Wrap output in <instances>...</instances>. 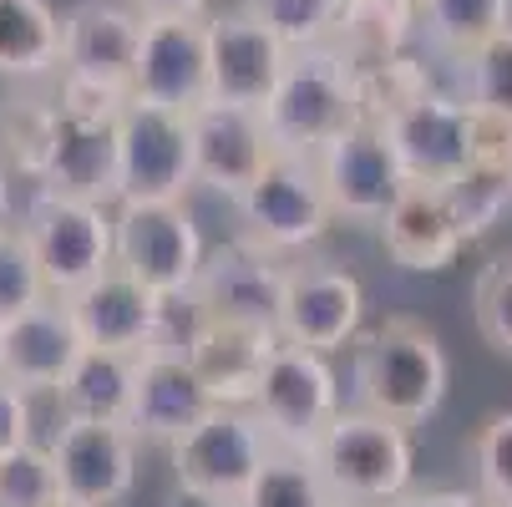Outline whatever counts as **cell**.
I'll list each match as a JSON object with an SVG mask.
<instances>
[{"mask_svg": "<svg viewBox=\"0 0 512 507\" xmlns=\"http://www.w3.org/2000/svg\"><path fill=\"white\" fill-rule=\"evenodd\" d=\"M350 391L355 406L391 416L401 426H421L442 411L447 401V350L436 340L431 325L411 315H391L376 330H365L350 340Z\"/></svg>", "mask_w": 512, "mask_h": 507, "instance_id": "obj_1", "label": "cell"}, {"mask_svg": "<svg viewBox=\"0 0 512 507\" xmlns=\"http://www.w3.org/2000/svg\"><path fill=\"white\" fill-rule=\"evenodd\" d=\"M274 153H300L315 158L330 137H340L345 127H355L365 117V97H360V71L355 61L335 46V41H315V46H295L279 71L274 92L259 107Z\"/></svg>", "mask_w": 512, "mask_h": 507, "instance_id": "obj_2", "label": "cell"}, {"mask_svg": "<svg viewBox=\"0 0 512 507\" xmlns=\"http://www.w3.org/2000/svg\"><path fill=\"white\" fill-rule=\"evenodd\" d=\"M127 97L97 92L61 77L56 102L41 122V148L31 163V178L41 193L117 203V107Z\"/></svg>", "mask_w": 512, "mask_h": 507, "instance_id": "obj_3", "label": "cell"}, {"mask_svg": "<svg viewBox=\"0 0 512 507\" xmlns=\"http://www.w3.org/2000/svg\"><path fill=\"white\" fill-rule=\"evenodd\" d=\"M315 462L340 502H396L416 472L411 426L365 406H340L315 442Z\"/></svg>", "mask_w": 512, "mask_h": 507, "instance_id": "obj_4", "label": "cell"}, {"mask_svg": "<svg viewBox=\"0 0 512 507\" xmlns=\"http://www.w3.org/2000/svg\"><path fill=\"white\" fill-rule=\"evenodd\" d=\"M371 122H381V132L391 137L411 183H447L472 158L487 153V117L467 97L436 92V87L406 92Z\"/></svg>", "mask_w": 512, "mask_h": 507, "instance_id": "obj_5", "label": "cell"}, {"mask_svg": "<svg viewBox=\"0 0 512 507\" xmlns=\"http://www.w3.org/2000/svg\"><path fill=\"white\" fill-rule=\"evenodd\" d=\"M234 213L244 224V239L269 254H305L340 224L315 173V158L300 153H274L264 173L234 198Z\"/></svg>", "mask_w": 512, "mask_h": 507, "instance_id": "obj_6", "label": "cell"}, {"mask_svg": "<svg viewBox=\"0 0 512 507\" xmlns=\"http://www.w3.org/2000/svg\"><path fill=\"white\" fill-rule=\"evenodd\" d=\"M340 406L345 401H340V376L330 366V355L274 340L259 391L249 401V411L269 431V442L289 452H315V442L325 437V426L335 421Z\"/></svg>", "mask_w": 512, "mask_h": 507, "instance_id": "obj_7", "label": "cell"}, {"mask_svg": "<svg viewBox=\"0 0 512 507\" xmlns=\"http://www.w3.org/2000/svg\"><path fill=\"white\" fill-rule=\"evenodd\" d=\"M173 452V482L188 492H203L224 507H239L254 487L264 457L274 452L264 421L249 406H208L198 426L168 447Z\"/></svg>", "mask_w": 512, "mask_h": 507, "instance_id": "obj_8", "label": "cell"}, {"mask_svg": "<svg viewBox=\"0 0 512 507\" xmlns=\"http://www.w3.org/2000/svg\"><path fill=\"white\" fill-rule=\"evenodd\" d=\"M203 234L178 203H112V264L142 279L153 295H188L203 269Z\"/></svg>", "mask_w": 512, "mask_h": 507, "instance_id": "obj_9", "label": "cell"}, {"mask_svg": "<svg viewBox=\"0 0 512 507\" xmlns=\"http://www.w3.org/2000/svg\"><path fill=\"white\" fill-rule=\"evenodd\" d=\"M188 188V112L127 97L117 107V203H178Z\"/></svg>", "mask_w": 512, "mask_h": 507, "instance_id": "obj_10", "label": "cell"}, {"mask_svg": "<svg viewBox=\"0 0 512 507\" xmlns=\"http://www.w3.org/2000/svg\"><path fill=\"white\" fill-rule=\"evenodd\" d=\"M137 437L127 421H82L66 416L51 437V467L66 507H127L137 492Z\"/></svg>", "mask_w": 512, "mask_h": 507, "instance_id": "obj_11", "label": "cell"}, {"mask_svg": "<svg viewBox=\"0 0 512 507\" xmlns=\"http://www.w3.org/2000/svg\"><path fill=\"white\" fill-rule=\"evenodd\" d=\"M21 229L41 264L46 295H71L102 269H112V203L41 193Z\"/></svg>", "mask_w": 512, "mask_h": 507, "instance_id": "obj_12", "label": "cell"}, {"mask_svg": "<svg viewBox=\"0 0 512 507\" xmlns=\"http://www.w3.org/2000/svg\"><path fill=\"white\" fill-rule=\"evenodd\" d=\"M365 320V289L360 279L335 259H300L284 264L279 289V340L305 345L320 355H340Z\"/></svg>", "mask_w": 512, "mask_h": 507, "instance_id": "obj_13", "label": "cell"}, {"mask_svg": "<svg viewBox=\"0 0 512 507\" xmlns=\"http://www.w3.org/2000/svg\"><path fill=\"white\" fill-rule=\"evenodd\" d=\"M315 173L325 183V198L335 208V219H350V224H376L396 203V193L411 183L396 148H391V137L371 117H360L355 127L330 137L315 153Z\"/></svg>", "mask_w": 512, "mask_h": 507, "instance_id": "obj_14", "label": "cell"}, {"mask_svg": "<svg viewBox=\"0 0 512 507\" xmlns=\"http://www.w3.org/2000/svg\"><path fill=\"white\" fill-rule=\"evenodd\" d=\"M142 11L122 0H82L61 16V77L132 97V66H137Z\"/></svg>", "mask_w": 512, "mask_h": 507, "instance_id": "obj_15", "label": "cell"}, {"mask_svg": "<svg viewBox=\"0 0 512 507\" xmlns=\"http://www.w3.org/2000/svg\"><path fill=\"white\" fill-rule=\"evenodd\" d=\"M188 148H193V188H213L229 203L274 158V142H269L259 107H234V102H213V97L188 112Z\"/></svg>", "mask_w": 512, "mask_h": 507, "instance_id": "obj_16", "label": "cell"}, {"mask_svg": "<svg viewBox=\"0 0 512 507\" xmlns=\"http://www.w3.org/2000/svg\"><path fill=\"white\" fill-rule=\"evenodd\" d=\"M132 97L193 112L208 102V26L203 16H142Z\"/></svg>", "mask_w": 512, "mask_h": 507, "instance_id": "obj_17", "label": "cell"}, {"mask_svg": "<svg viewBox=\"0 0 512 507\" xmlns=\"http://www.w3.org/2000/svg\"><path fill=\"white\" fill-rule=\"evenodd\" d=\"M279 289H284L279 254H269L239 234L234 244H218L203 254V269L193 279V300L208 320L274 330L279 325Z\"/></svg>", "mask_w": 512, "mask_h": 507, "instance_id": "obj_18", "label": "cell"}, {"mask_svg": "<svg viewBox=\"0 0 512 507\" xmlns=\"http://www.w3.org/2000/svg\"><path fill=\"white\" fill-rule=\"evenodd\" d=\"M203 26H208V97L234 107H264L289 61V46L269 26H259L244 6L224 16H203Z\"/></svg>", "mask_w": 512, "mask_h": 507, "instance_id": "obj_19", "label": "cell"}, {"mask_svg": "<svg viewBox=\"0 0 512 507\" xmlns=\"http://www.w3.org/2000/svg\"><path fill=\"white\" fill-rule=\"evenodd\" d=\"M82 350V335L71 325V310L61 295H46L26 305L21 315L0 320V376L21 386L26 396H51L71 360Z\"/></svg>", "mask_w": 512, "mask_h": 507, "instance_id": "obj_20", "label": "cell"}, {"mask_svg": "<svg viewBox=\"0 0 512 507\" xmlns=\"http://www.w3.org/2000/svg\"><path fill=\"white\" fill-rule=\"evenodd\" d=\"M208 406H213V396L198 381L188 355H178V350L137 355V381H132V406H127V431L137 442L173 447L188 426L203 421Z\"/></svg>", "mask_w": 512, "mask_h": 507, "instance_id": "obj_21", "label": "cell"}, {"mask_svg": "<svg viewBox=\"0 0 512 507\" xmlns=\"http://www.w3.org/2000/svg\"><path fill=\"white\" fill-rule=\"evenodd\" d=\"M66 310H71V325H77L82 345H97V350H132L142 355L153 345V330H158V305L163 295H153L142 279H132L127 269H102L97 279H87L82 289L61 295Z\"/></svg>", "mask_w": 512, "mask_h": 507, "instance_id": "obj_22", "label": "cell"}, {"mask_svg": "<svg viewBox=\"0 0 512 507\" xmlns=\"http://www.w3.org/2000/svg\"><path fill=\"white\" fill-rule=\"evenodd\" d=\"M376 229H381L391 264H401L411 274H442L462 254V229L436 183H406L396 193V203L376 219Z\"/></svg>", "mask_w": 512, "mask_h": 507, "instance_id": "obj_23", "label": "cell"}, {"mask_svg": "<svg viewBox=\"0 0 512 507\" xmlns=\"http://www.w3.org/2000/svg\"><path fill=\"white\" fill-rule=\"evenodd\" d=\"M274 330L229 325V320H203V330L188 345V360L198 381L208 386L213 406H249L264 376V360L274 350Z\"/></svg>", "mask_w": 512, "mask_h": 507, "instance_id": "obj_24", "label": "cell"}, {"mask_svg": "<svg viewBox=\"0 0 512 507\" xmlns=\"http://www.w3.org/2000/svg\"><path fill=\"white\" fill-rule=\"evenodd\" d=\"M132 381H137V355L132 350H97L82 345L61 386L51 391L61 416L82 421H127L132 406Z\"/></svg>", "mask_w": 512, "mask_h": 507, "instance_id": "obj_25", "label": "cell"}, {"mask_svg": "<svg viewBox=\"0 0 512 507\" xmlns=\"http://www.w3.org/2000/svg\"><path fill=\"white\" fill-rule=\"evenodd\" d=\"M61 71V16L46 0H0V77L41 82Z\"/></svg>", "mask_w": 512, "mask_h": 507, "instance_id": "obj_26", "label": "cell"}, {"mask_svg": "<svg viewBox=\"0 0 512 507\" xmlns=\"http://www.w3.org/2000/svg\"><path fill=\"white\" fill-rule=\"evenodd\" d=\"M411 26H416V6H401V0H345L330 41L355 61V71H365V66L396 61Z\"/></svg>", "mask_w": 512, "mask_h": 507, "instance_id": "obj_27", "label": "cell"}, {"mask_svg": "<svg viewBox=\"0 0 512 507\" xmlns=\"http://www.w3.org/2000/svg\"><path fill=\"white\" fill-rule=\"evenodd\" d=\"M436 188H442V198H447V208H452V219H457V229H462V244L492 234L497 219L512 208V168H507L497 153L472 158L457 178L436 183Z\"/></svg>", "mask_w": 512, "mask_h": 507, "instance_id": "obj_28", "label": "cell"}, {"mask_svg": "<svg viewBox=\"0 0 512 507\" xmlns=\"http://www.w3.org/2000/svg\"><path fill=\"white\" fill-rule=\"evenodd\" d=\"M239 507H340L335 487L325 482L315 452H289L274 447L254 477V487L244 492Z\"/></svg>", "mask_w": 512, "mask_h": 507, "instance_id": "obj_29", "label": "cell"}, {"mask_svg": "<svg viewBox=\"0 0 512 507\" xmlns=\"http://www.w3.org/2000/svg\"><path fill=\"white\" fill-rule=\"evenodd\" d=\"M416 21L442 51L467 56L472 46H482L512 21V0H421Z\"/></svg>", "mask_w": 512, "mask_h": 507, "instance_id": "obj_30", "label": "cell"}, {"mask_svg": "<svg viewBox=\"0 0 512 507\" xmlns=\"http://www.w3.org/2000/svg\"><path fill=\"white\" fill-rule=\"evenodd\" d=\"M462 71H467V102L492 122H512V21L482 46H472L462 56Z\"/></svg>", "mask_w": 512, "mask_h": 507, "instance_id": "obj_31", "label": "cell"}, {"mask_svg": "<svg viewBox=\"0 0 512 507\" xmlns=\"http://www.w3.org/2000/svg\"><path fill=\"white\" fill-rule=\"evenodd\" d=\"M244 11L295 51V46H315L335 36L345 0H244Z\"/></svg>", "mask_w": 512, "mask_h": 507, "instance_id": "obj_32", "label": "cell"}, {"mask_svg": "<svg viewBox=\"0 0 512 507\" xmlns=\"http://www.w3.org/2000/svg\"><path fill=\"white\" fill-rule=\"evenodd\" d=\"M61 487H56V467L46 442H21L11 452H0V507H56Z\"/></svg>", "mask_w": 512, "mask_h": 507, "instance_id": "obj_33", "label": "cell"}, {"mask_svg": "<svg viewBox=\"0 0 512 507\" xmlns=\"http://www.w3.org/2000/svg\"><path fill=\"white\" fill-rule=\"evenodd\" d=\"M36 300H46V279L31 254V239L21 224H0V320L21 315Z\"/></svg>", "mask_w": 512, "mask_h": 507, "instance_id": "obj_34", "label": "cell"}, {"mask_svg": "<svg viewBox=\"0 0 512 507\" xmlns=\"http://www.w3.org/2000/svg\"><path fill=\"white\" fill-rule=\"evenodd\" d=\"M472 315L482 340L512 360V254H497L482 264L477 289H472Z\"/></svg>", "mask_w": 512, "mask_h": 507, "instance_id": "obj_35", "label": "cell"}, {"mask_svg": "<svg viewBox=\"0 0 512 507\" xmlns=\"http://www.w3.org/2000/svg\"><path fill=\"white\" fill-rule=\"evenodd\" d=\"M472 467H477L482 502H512V411L482 421L472 442Z\"/></svg>", "mask_w": 512, "mask_h": 507, "instance_id": "obj_36", "label": "cell"}, {"mask_svg": "<svg viewBox=\"0 0 512 507\" xmlns=\"http://www.w3.org/2000/svg\"><path fill=\"white\" fill-rule=\"evenodd\" d=\"M36 437V396L0 376V452H11Z\"/></svg>", "mask_w": 512, "mask_h": 507, "instance_id": "obj_37", "label": "cell"}, {"mask_svg": "<svg viewBox=\"0 0 512 507\" xmlns=\"http://www.w3.org/2000/svg\"><path fill=\"white\" fill-rule=\"evenodd\" d=\"M396 507H487L482 497H472V492H401L396 497Z\"/></svg>", "mask_w": 512, "mask_h": 507, "instance_id": "obj_38", "label": "cell"}, {"mask_svg": "<svg viewBox=\"0 0 512 507\" xmlns=\"http://www.w3.org/2000/svg\"><path fill=\"white\" fill-rule=\"evenodd\" d=\"M142 16H208L213 0H132Z\"/></svg>", "mask_w": 512, "mask_h": 507, "instance_id": "obj_39", "label": "cell"}, {"mask_svg": "<svg viewBox=\"0 0 512 507\" xmlns=\"http://www.w3.org/2000/svg\"><path fill=\"white\" fill-rule=\"evenodd\" d=\"M487 153H497L512 168V122H492L487 117Z\"/></svg>", "mask_w": 512, "mask_h": 507, "instance_id": "obj_40", "label": "cell"}, {"mask_svg": "<svg viewBox=\"0 0 512 507\" xmlns=\"http://www.w3.org/2000/svg\"><path fill=\"white\" fill-rule=\"evenodd\" d=\"M168 507H224V502H213V497H203V492H188V487H173Z\"/></svg>", "mask_w": 512, "mask_h": 507, "instance_id": "obj_41", "label": "cell"}, {"mask_svg": "<svg viewBox=\"0 0 512 507\" xmlns=\"http://www.w3.org/2000/svg\"><path fill=\"white\" fill-rule=\"evenodd\" d=\"M0 224H11V168L0 163Z\"/></svg>", "mask_w": 512, "mask_h": 507, "instance_id": "obj_42", "label": "cell"}, {"mask_svg": "<svg viewBox=\"0 0 512 507\" xmlns=\"http://www.w3.org/2000/svg\"><path fill=\"white\" fill-rule=\"evenodd\" d=\"M340 507H396V502H340Z\"/></svg>", "mask_w": 512, "mask_h": 507, "instance_id": "obj_43", "label": "cell"}, {"mask_svg": "<svg viewBox=\"0 0 512 507\" xmlns=\"http://www.w3.org/2000/svg\"><path fill=\"white\" fill-rule=\"evenodd\" d=\"M487 507H512V502H487Z\"/></svg>", "mask_w": 512, "mask_h": 507, "instance_id": "obj_44", "label": "cell"}, {"mask_svg": "<svg viewBox=\"0 0 512 507\" xmlns=\"http://www.w3.org/2000/svg\"><path fill=\"white\" fill-rule=\"evenodd\" d=\"M401 6H421V0H401Z\"/></svg>", "mask_w": 512, "mask_h": 507, "instance_id": "obj_45", "label": "cell"}, {"mask_svg": "<svg viewBox=\"0 0 512 507\" xmlns=\"http://www.w3.org/2000/svg\"><path fill=\"white\" fill-rule=\"evenodd\" d=\"M56 507H66V502H56Z\"/></svg>", "mask_w": 512, "mask_h": 507, "instance_id": "obj_46", "label": "cell"}]
</instances>
